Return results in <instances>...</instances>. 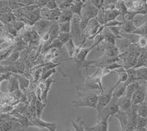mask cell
Segmentation results:
<instances>
[{"label": "cell", "instance_id": "1", "mask_svg": "<svg viewBox=\"0 0 147 131\" xmlns=\"http://www.w3.org/2000/svg\"><path fill=\"white\" fill-rule=\"evenodd\" d=\"M77 98L72 101V105L75 108L88 107L93 109L96 108L98 103V95L95 93H85L82 91H78Z\"/></svg>", "mask_w": 147, "mask_h": 131}, {"label": "cell", "instance_id": "2", "mask_svg": "<svg viewBox=\"0 0 147 131\" xmlns=\"http://www.w3.org/2000/svg\"><path fill=\"white\" fill-rule=\"evenodd\" d=\"M80 18L79 17L74 16L71 21V28L70 33L76 46H80V45L83 46L86 40V38L80 29Z\"/></svg>", "mask_w": 147, "mask_h": 131}, {"label": "cell", "instance_id": "3", "mask_svg": "<svg viewBox=\"0 0 147 131\" xmlns=\"http://www.w3.org/2000/svg\"><path fill=\"white\" fill-rule=\"evenodd\" d=\"M119 111H120V109L116 101L112 100L107 106L105 107L102 111L97 113V120L109 119L111 116H113L114 115L116 114Z\"/></svg>", "mask_w": 147, "mask_h": 131}, {"label": "cell", "instance_id": "4", "mask_svg": "<svg viewBox=\"0 0 147 131\" xmlns=\"http://www.w3.org/2000/svg\"><path fill=\"white\" fill-rule=\"evenodd\" d=\"M113 89L114 87L113 86L108 90L107 91L104 90L103 92H101L99 95H98V103H97L96 108L97 113L102 111L105 107L107 106L112 100V94Z\"/></svg>", "mask_w": 147, "mask_h": 131}, {"label": "cell", "instance_id": "5", "mask_svg": "<svg viewBox=\"0 0 147 131\" xmlns=\"http://www.w3.org/2000/svg\"><path fill=\"white\" fill-rule=\"evenodd\" d=\"M85 2V3H84L83 8H82L81 19L90 21L92 19L96 18L99 10L96 8L94 5L90 3V1H86Z\"/></svg>", "mask_w": 147, "mask_h": 131}, {"label": "cell", "instance_id": "6", "mask_svg": "<svg viewBox=\"0 0 147 131\" xmlns=\"http://www.w3.org/2000/svg\"><path fill=\"white\" fill-rule=\"evenodd\" d=\"M145 83L146 82H144L142 84H140L138 88L133 93L132 96V103L133 106H138L144 102L146 91V84L145 85Z\"/></svg>", "mask_w": 147, "mask_h": 131}, {"label": "cell", "instance_id": "7", "mask_svg": "<svg viewBox=\"0 0 147 131\" xmlns=\"http://www.w3.org/2000/svg\"><path fill=\"white\" fill-rule=\"evenodd\" d=\"M54 23H55V22L49 21H47L44 18H41L39 21H38L36 23H34L33 29L41 37L46 32H49V30L50 29L51 27L53 25Z\"/></svg>", "mask_w": 147, "mask_h": 131}, {"label": "cell", "instance_id": "8", "mask_svg": "<svg viewBox=\"0 0 147 131\" xmlns=\"http://www.w3.org/2000/svg\"><path fill=\"white\" fill-rule=\"evenodd\" d=\"M60 13H61V10L59 8L53 10H49L47 8H44V7L40 8L41 18L47 21H49L57 22Z\"/></svg>", "mask_w": 147, "mask_h": 131}, {"label": "cell", "instance_id": "9", "mask_svg": "<svg viewBox=\"0 0 147 131\" xmlns=\"http://www.w3.org/2000/svg\"><path fill=\"white\" fill-rule=\"evenodd\" d=\"M55 81L52 78H48L45 82H41L39 83L38 86L41 89V100L43 103H46L47 101V95L50 91V88L52 84L55 83Z\"/></svg>", "mask_w": 147, "mask_h": 131}, {"label": "cell", "instance_id": "10", "mask_svg": "<svg viewBox=\"0 0 147 131\" xmlns=\"http://www.w3.org/2000/svg\"><path fill=\"white\" fill-rule=\"evenodd\" d=\"M100 45L101 47L99 48H101V49H102V51H105L104 55H105L107 57H119V56H120L119 48L116 47L115 45H110V44H107V43L102 42Z\"/></svg>", "mask_w": 147, "mask_h": 131}, {"label": "cell", "instance_id": "11", "mask_svg": "<svg viewBox=\"0 0 147 131\" xmlns=\"http://www.w3.org/2000/svg\"><path fill=\"white\" fill-rule=\"evenodd\" d=\"M96 46L97 45L94 43V45H92V46L81 48V49L80 50V51L77 53V54L76 55L75 57H74V59L75 60L77 65H81L82 63L85 62V61H86V58H87V56L88 55V53Z\"/></svg>", "mask_w": 147, "mask_h": 131}, {"label": "cell", "instance_id": "12", "mask_svg": "<svg viewBox=\"0 0 147 131\" xmlns=\"http://www.w3.org/2000/svg\"><path fill=\"white\" fill-rule=\"evenodd\" d=\"M116 103H117L121 111H124V112H127V113L130 111L132 106V99L127 98L125 96H123L120 99L117 100Z\"/></svg>", "mask_w": 147, "mask_h": 131}, {"label": "cell", "instance_id": "13", "mask_svg": "<svg viewBox=\"0 0 147 131\" xmlns=\"http://www.w3.org/2000/svg\"><path fill=\"white\" fill-rule=\"evenodd\" d=\"M127 85L125 83H121L117 86H114L113 85V91L112 94V100L116 101L117 100L120 99L123 96L125 95L126 90H127Z\"/></svg>", "mask_w": 147, "mask_h": 131}, {"label": "cell", "instance_id": "14", "mask_svg": "<svg viewBox=\"0 0 147 131\" xmlns=\"http://www.w3.org/2000/svg\"><path fill=\"white\" fill-rule=\"evenodd\" d=\"M109 119H102L97 120V123L93 127L86 128L88 131H108Z\"/></svg>", "mask_w": 147, "mask_h": 131}, {"label": "cell", "instance_id": "15", "mask_svg": "<svg viewBox=\"0 0 147 131\" xmlns=\"http://www.w3.org/2000/svg\"><path fill=\"white\" fill-rule=\"evenodd\" d=\"M114 117L117 118L119 120V123L121 125V131H126L129 124V116L128 113L124 112V111H119L116 114L114 115Z\"/></svg>", "mask_w": 147, "mask_h": 131}, {"label": "cell", "instance_id": "16", "mask_svg": "<svg viewBox=\"0 0 147 131\" xmlns=\"http://www.w3.org/2000/svg\"><path fill=\"white\" fill-rule=\"evenodd\" d=\"M23 18H26L32 25H34V23H36L38 21L42 18L41 15H40V9H37L33 11L27 12V13L24 12V15Z\"/></svg>", "mask_w": 147, "mask_h": 131}, {"label": "cell", "instance_id": "17", "mask_svg": "<svg viewBox=\"0 0 147 131\" xmlns=\"http://www.w3.org/2000/svg\"><path fill=\"white\" fill-rule=\"evenodd\" d=\"M84 2L85 1H74L71 6L69 8L74 15V14L77 15L80 19L82 18V8H83Z\"/></svg>", "mask_w": 147, "mask_h": 131}, {"label": "cell", "instance_id": "18", "mask_svg": "<svg viewBox=\"0 0 147 131\" xmlns=\"http://www.w3.org/2000/svg\"><path fill=\"white\" fill-rule=\"evenodd\" d=\"M104 37V43L110 44V45H115V42L117 37L110 32L108 28H105L102 32Z\"/></svg>", "mask_w": 147, "mask_h": 131}, {"label": "cell", "instance_id": "19", "mask_svg": "<svg viewBox=\"0 0 147 131\" xmlns=\"http://www.w3.org/2000/svg\"><path fill=\"white\" fill-rule=\"evenodd\" d=\"M73 18H74V14L72 13V12L71 11L70 9L61 10V13H60V17H59L57 23H66V22H70L71 21Z\"/></svg>", "mask_w": 147, "mask_h": 131}, {"label": "cell", "instance_id": "20", "mask_svg": "<svg viewBox=\"0 0 147 131\" xmlns=\"http://www.w3.org/2000/svg\"><path fill=\"white\" fill-rule=\"evenodd\" d=\"M16 77L18 79V84H19V88H20L21 91L23 92L27 91L28 89L29 86L30 85V81L27 78H26L24 76H22V75L15 74Z\"/></svg>", "mask_w": 147, "mask_h": 131}, {"label": "cell", "instance_id": "21", "mask_svg": "<svg viewBox=\"0 0 147 131\" xmlns=\"http://www.w3.org/2000/svg\"><path fill=\"white\" fill-rule=\"evenodd\" d=\"M8 84V86H7V90H8V92L10 94H13V92H15L17 90H19V84H18V82L17 78L16 77L15 74H13L10 76Z\"/></svg>", "mask_w": 147, "mask_h": 131}, {"label": "cell", "instance_id": "22", "mask_svg": "<svg viewBox=\"0 0 147 131\" xmlns=\"http://www.w3.org/2000/svg\"><path fill=\"white\" fill-rule=\"evenodd\" d=\"M137 27L135 25V22L133 20L132 21H125L124 24L121 26V29L123 32L125 33H131L136 29Z\"/></svg>", "mask_w": 147, "mask_h": 131}, {"label": "cell", "instance_id": "23", "mask_svg": "<svg viewBox=\"0 0 147 131\" xmlns=\"http://www.w3.org/2000/svg\"><path fill=\"white\" fill-rule=\"evenodd\" d=\"M136 80L142 81L147 83V68H139L136 69Z\"/></svg>", "mask_w": 147, "mask_h": 131}, {"label": "cell", "instance_id": "24", "mask_svg": "<svg viewBox=\"0 0 147 131\" xmlns=\"http://www.w3.org/2000/svg\"><path fill=\"white\" fill-rule=\"evenodd\" d=\"M147 61V53L146 51V50L144 48H143L141 52H140V55H139L138 59L137 64H136V67H135V69H137L139 68H143V67H145L146 62Z\"/></svg>", "mask_w": 147, "mask_h": 131}, {"label": "cell", "instance_id": "25", "mask_svg": "<svg viewBox=\"0 0 147 131\" xmlns=\"http://www.w3.org/2000/svg\"><path fill=\"white\" fill-rule=\"evenodd\" d=\"M121 15L119 10L117 9H113V10H105V18H106V23L110 21L115 20V18H117L119 15Z\"/></svg>", "mask_w": 147, "mask_h": 131}, {"label": "cell", "instance_id": "26", "mask_svg": "<svg viewBox=\"0 0 147 131\" xmlns=\"http://www.w3.org/2000/svg\"><path fill=\"white\" fill-rule=\"evenodd\" d=\"M139 86H140V83L138 82H133V83L129 84L127 86V90H126V93L124 96L132 99V96L133 95V93L136 91V90L138 88Z\"/></svg>", "mask_w": 147, "mask_h": 131}, {"label": "cell", "instance_id": "27", "mask_svg": "<svg viewBox=\"0 0 147 131\" xmlns=\"http://www.w3.org/2000/svg\"><path fill=\"white\" fill-rule=\"evenodd\" d=\"M115 71L118 73V75H119V80L118 82L114 84V86H117V85L120 84L121 83H125L127 80V71H126V69H124V68H119L118 70H116Z\"/></svg>", "mask_w": 147, "mask_h": 131}, {"label": "cell", "instance_id": "28", "mask_svg": "<svg viewBox=\"0 0 147 131\" xmlns=\"http://www.w3.org/2000/svg\"><path fill=\"white\" fill-rule=\"evenodd\" d=\"M127 73V80L125 82V84L128 86L129 84L137 82L136 80V70L135 68H129L126 70Z\"/></svg>", "mask_w": 147, "mask_h": 131}, {"label": "cell", "instance_id": "29", "mask_svg": "<svg viewBox=\"0 0 147 131\" xmlns=\"http://www.w3.org/2000/svg\"><path fill=\"white\" fill-rule=\"evenodd\" d=\"M58 52L59 51L57 49H50L47 51L44 54V61L45 63L47 62H50L52 59L57 57L58 56Z\"/></svg>", "mask_w": 147, "mask_h": 131}, {"label": "cell", "instance_id": "30", "mask_svg": "<svg viewBox=\"0 0 147 131\" xmlns=\"http://www.w3.org/2000/svg\"><path fill=\"white\" fill-rule=\"evenodd\" d=\"M46 103H43L41 100H37L36 102L35 103V109L36 112L37 118H41V114L44 111V108L46 107Z\"/></svg>", "mask_w": 147, "mask_h": 131}, {"label": "cell", "instance_id": "31", "mask_svg": "<svg viewBox=\"0 0 147 131\" xmlns=\"http://www.w3.org/2000/svg\"><path fill=\"white\" fill-rule=\"evenodd\" d=\"M64 45L66 48L67 51H68V53H69V59H73L74 56V53H75L76 45L74 44V43L72 38L69 42H67Z\"/></svg>", "mask_w": 147, "mask_h": 131}, {"label": "cell", "instance_id": "32", "mask_svg": "<svg viewBox=\"0 0 147 131\" xmlns=\"http://www.w3.org/2000/svg\"><path fill=\"white\" fill-rule=\"evenodd\" d=\"M137 114L138 116L147 118V105L144 102L137 106Z\"/></svg>", "mask_w": 147, "mask_h": 131}, {"label": "cell", "instance_id": "33", "mask_svg": "<svg viewBox=\"0 0 147 131\" xmlns=\"http://www.w3.org/2000/svg\"><path fill=\"white\" fill-rule=\"evenodd\" d=\"M132 34L138 35L139 36H146V35H147V21L145 22L144 24H142L139 27H137L136 29Z\"/></svg>", "mask_w": 147, "mask_h": 131}, {"label": "cell", "instance_id": "34", "mask_svg": "<svg viewBox=\"0 0 147 131\" xmlns=\"http://www.w3.org/2000/svg\"><path fill=\"white\" fill-rule=\"evenodd\" d=\"M13 11L8 5V1H0V14L11 13Z\"/></svg>", "mask_w": 147, "mask_h": 131}, {"label": "cell", "instance_id": "35", "mask_svg": "<svg viewBox=\"0 0 147 131\" xmlns=\"http://www.w3.org/2000/svg\"><path fill=\"white\" fill-rule=\"evenodd\" d=\"M58 27L60 32L70 33L71 28V21L66 22V23H58Z\"/></svg>", "mask_w": 147, "mask_h": 131}, {"label": "cell", "instance_id": "36", "mask_svg": "<svg viewBox=\"0 0 147 131\" xmlns=\"http://www.w3.org/2000/svg\"><path fill=\"white\" fill-rule=\"evenodd\" d=\"M13 65H15L16 68L17 74L24 76V72H25V69H26V66L24 62V61H20V60H18L17 62H16V63L13 64Z\"/></svg>", "mask_w": 147, "mask_h": 131}, {"label": "cell", "instance_id": "37", "mask_svg": "<svg viewBox=\"0 0 147 131\" xmlns=\"http://www.w3.org/2000/svg\"><path fill=\"white\" fill-rule=\"evenodd\" d=\"M57 39H58L61 43L63 44V45H65L67 42H69V40L71 39V33H64V32H60L57 36Z\"/></svg>", "mask_w": 147, "mask_h": 131}, {"label": "cell", "instance_id": "38", "mask_svg": "<svg viewBox=\"0 0 147 131\" xmlns=\"http://www.w3.org/2000/svg\"><path fill=\"white\" fill-rule=\"evenodd\" d=\"M63 46V43L58 40V39L56 38L55 39L52 43H51V44L49 45V48H47V51H49V50H50V49H57L58 50V51H60V50L62 48Z\"/></svg>", "mask_w": 147, "mask_h": 131}, {"label": "cell", "instance_id": "39", "mask_svg": "<svg viewBox=\"0 0 147 131\" xmlns=\"http://www.w3.org/2000/svg\"><path fill=\"white\" fill-rule=\"evenodd\" d=\"M147 126V118L137 116L136 121V128H143Z\"/></svg>", "mask_w": 147, "mask_h": 131}, {"label": "cell", "instance_id": "40", "mask_svg": "<svg viewBox=\"0 0 147 131\" xmlns=\"http://www.w3.org/2000/svg\"><path fill=\"white\" fill-rule=\"evenodd\" d=\"M59 2V1H58ZM73 0H65V1H60V3L57 4V6H58V8L60 10H68V9L70 8V7L71 6L72 3H73Z\"/></svg>", "mask_w": 147, "mask_h": 131}, {"label": "cell", "instance_id": "41", "mask_svg": "<svg viewBox=\"0 0 147 131\" xmlns=\"http://www.w3.org/2000/svg\"><path fill=\"white\" fill-rule=\"evenodd\" d=\"M8 5H9V7H10V8L11 9V10L13 12L24 7V6L22 4L19 3V2H18V1H15V0H14V1H13V0L8 1Z\"/></svg>", "mask_w": 147, "mask_h": 131}, {"label": "cell", "instance_id": "42", "mask_svg": "<svg viewBox=\"0 0 147 131\" xmlns=\"http://www.w3.org/2000/svg\"><path fill=\"white\" fill-rule=\"evenodd\" d=\"M71 124L74 130H75V131H85L82 121H80V120L79 121H75L74 120H72Z\"/></svg>", "mask_w": 147, "mask_h": 131}, {"label": "cell", "instance_id": "43", "mask_svg": "<svg viewBox=\"0 0 147 131\" xmlns=\"http://www.w3.org/2000/svg\"><path fill=\"white\" fill-rule=\"evenodd\" d=\"M57 72L56 69H52V70H47L45 72H43L41 75V80L42 82H45L46 80H47L48 78H50V76L52 75H53L54 73H55Z\"/></svg>", "mask_w": 147, "mask_h": 131}, {"label": "cell", "instance_id": "44", "mask_svg": "<svg viewBox=\"0 0 147 131\" xmlns=\"http://www.w3.org/2000/svg\"><path fill=\"white\" fill-rule=\"evenodd\" d=\"M44 8H47L49 10H56V9L58 8L57 1H55V0H49L48 2H47V5H45Z\"/></svg>", "mask_w": 147, "mask_h": 131}, {"label": "cell", "instance_id": "45", "mask_svg": "<svg viewBox=\"0 0 147 131\" xmlns=\"http://www.w3.org/2000/svg\"><path fill=\"white\" fill-rule=\"evenodd\" d=\"M140 48H145L147 45V35L146 36H140L138 43H136Z\"/></svg>", "mask_w": 147, "mask_h": 131}, {"label": "cell", "instance_id": "46", "mask_svg": "<svg viewBox=\"0 0 147 131\" xmlns=\"http://www.w3.org/2000/svg\"><path fill=\"white\" fill-rule=\"evenodd\" d=\"M12 26H13V29L16 31L17 32H19L22 28L26 27L25 23H24V22L20 21H17V20L15 22H13V23H12Z\"/></svg>", "mask_w": 147, "mask_h": 131}, {"label": "cell", "instance_id": "47", "mask_svg": "<svg viewBox=\"0 0 147 131\" xmlns=\"http://www.w3.org/2000/svg\"><path fill=\"white\" fill-rule=\"evenodd\" d=\"M90 2L99 10L103 8L104 0H91L90 1Z\"/></svg>", "mask_w": 147, "mask_h": 131}, {"label": "cell", "instance_id": "48", "mask_svg": "<svg viewBox=\"0 0 147 131\" xmlns=\"http://www.w3.org/2000/svg\"><path fill=\"white\" fill-rule=\"evenodd\" d=\"M132 131H147L146 128H135Z\"/></svg>", "mask_w": 147, "mask_h": 131}, {"label": "cell", "instance_id": "49", "mask_svg": "<svg viewBox=\"0 0 147 131\" xmlns=\"http://www.w3.org/2000/svg\"><path fill=\"white\" fill-rule=\"evenodd\" d=\"M144 103L147 105V84H146V96H145V100H144Z\"/></svg>", "mask_w": 147, "mask_h": 131}, {"label": "cell", "instance_id": "50", "mask_svg": "<svg viewBox=\"0 0 147 131\" xmlns=\"http://www.w3.org/2000/svg\"><path fill=\"white\" fill-rule=\"evenodd\" d=\"M144 68H147V61H146V65H145V67H144Z\"/></svg>", "mask_w": 147, "mask_h": 131}, {"label": "cell", "instance_id": "51", "mask_svg": "<svg viewBox=\"0 0 147 131\" xmlns=\"http://www.w3.org/2000/svg\"><path fill=\"white\" fill-rule=\"evenodd\" d=\"M144 49L146 50V53H147V45H146V48H144Z\"/></svg>", "mask_w": 147, "mask_h": 131}, {"label": "cell", "instance_id": "52", "mask_svg": "<svg viewBox=\"0 0 147 131\" xmlns=\"http://www.w3.org/2000/svg\"><path fill=\"white\" fill-rule=\"evenodd\" d=\"M65 131H71L70 130H65Z\"/></svg>", "mask_w": 147, "mask_h": 131}]
</instances>
